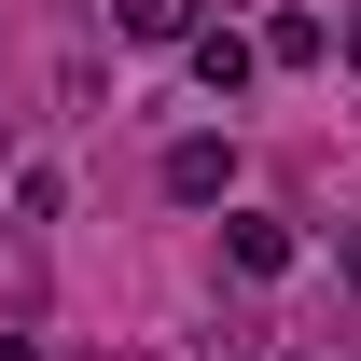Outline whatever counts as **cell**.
<instances>
[{"label":"cell","instance_id":"cell-5","mask_svg":"<svg viewBox=\"0 0 361 361\" xmlns=\"http://www.w3.org/2000/svg\"><path fill=\"white\" fill-rule=\"evenodd\" d=\"M264 70H319V14H264Z\"/></svg>","mask_w":361,"mask_h":361},{"label":"cell","instance_id":"cell-1","mask_svg":"<svg viewBox=\"0 0 361 361\" xmlns=\"http://www.w3.org/2000/svg\"><path fill=\"white\" fill-rule=\"evenodd\" d=\"M167 195H180V209L236 195V153H223V139H167Z\"/></svg>","mask_w":361,"mask_h":361},{"label":"cell","instance_id":"cell-7","mask_svg":"<svg viewBox=\"0 0 361 361\" xmlns=\"http://www.w3.org/2000/svg\"><path fill=\"white\" fill-rule=\"evenodd\" d=\"M348 292H361V236H348Z\"/></svg>","mask_w":361,"mask_h":361},{"label":"cell","instance_id":"cell-4","mask_svg":"<svg viewBox=\"0 0 361 361\" xmlns=\"http://www.w3.org/2000/svg\"><path fill=\"white\" fill-rule=\"evenodd\" d=\"M126 42H195V0H111Z\"/></svg>","mask_w":361,"mask_h":361},{"label":"cell","instance_id":"cell-6","mask_svg":"<svg viewBox=\"0 0 361 361\" xmlns=\"http://www.w3.org/2000/svg\"><path fill=\"white\" fill-rule=\"evenodd\" d=\"M0 361H42V348H28V334H0Z\"/></svg>","mask_w":361,"mask_h":361},{"label":"cell","instance_id":"cell-3","mask_svg":"<svg viewBox=\"0 0 361 361\" xmlns=\"http://www.w3.org/2000/svg\"><path fill=\"white\" fill-rule=\"evenodd\" d=\"M223 264L236 278H292V223H223Z\"/></svg>","mask_w":361,"mask_h":361},{"label":"cell","instance_id":"cell-2","mask_svg":"<svg viewBox=\"0 0 361 361\" xmlns=\"http://www.w3.org/2000/svg\"><path fill=\"white\" fill-rule=\"evenodd\" d=\"M250 70H264V42H250V28H195V84H209V97H236Z\"/></svg>","mask_w":361,"mask_h":361},{"label":"cell","instance_id":"cell-8","mask_svg":"<svg viewBox=\"0 0 361 361\" xmlns=\"http://www.w3.org/2000/svg\"><path fill=\"white\" fill-rule=\"evenodd\" d=\"M348 56H361V14H348Z\"/></svg>","mask_w":361,"mask_h":361}]
</instances>
